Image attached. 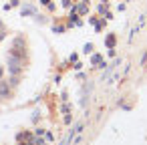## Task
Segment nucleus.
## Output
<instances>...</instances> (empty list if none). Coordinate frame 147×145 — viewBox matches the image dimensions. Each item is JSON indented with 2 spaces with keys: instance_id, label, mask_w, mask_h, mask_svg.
Segmentation results:
<instances>
[{
  "instance_id": "7",
  "label": "nucleus",
  "mask_w": 147,
  "mask_h": 145,
  "mask_svg": "<svg viewBox=\"0 0 147 145\" xmlns=\"http://www.w3.org/2000/svg\"><path fill=\"white\" fill-rule=\"evenodd\" d=\"M83 51H85V53H93V45H85Z\"/></svg>"
},
{
  "instance_id": "4",
  "label": "nucleus",
  "mask_w": 147,
  "mask_h": 145,
  "mask_svg": "<svg viewBox=\"0 0 147 145\" xmlns=\"http://www.w3.org/2000/svg\"><path fill=\"white\" fill-rule=\"evenodd\" d=\"M0 95H2V97H6V95H8V87H6V83H4V81H0Z\"/></svg>"
},
{
  "instance_id": "6",
  "label": "nucleus",
  "mask_w": 147,
  "mask_h": 145,
  "mask_svg": "<svg viewBox=\"0 0 147 145\" xmlns=\"http://www.w3.org/2000/svg\"><path fill=\"white\" fill-rule=\"evenodd\" d=\"M105 42H107V47H109V49H113V45H115V36H113V34H109Z\"/></svg>"
},
{
  "instance_id": "5",
  "label": "nucleus",
  "mask_w": 147,
  "mask_h": 145,
  "mask_svg": "<svg viewBox=\"0 0 147 145\" xmlns=\"http://www.w3.org/2000/svg\"><path fill=\"white\" fill-rule=\"evenodd\" d=\"M26 14H34V8L32 6H24L22 8V16H26Z\"/></svg>"
},
{
  "instance_id": "9",
  "label": "nucleus",
  "mask_w": 147,
  "mask_h": 145,
  "mask_svg": "<svg viewBox=\"0 0 147 145\" xmlns=\"http://www.w3.org/2000/svg\"><path fill=\"white\" fill-rule=\"evenodd\" d=\"M2 75H4V69H2V67H0V79H2Z\"/></svg>"
},
{
  "instance_id": "2",
  "label": "nucleus",
  "mask_w": 147,
  "mask_h": 145,
  "mask_svg": "<svg viewBox=\"0 0 147 145\" xmlns=\"http://www.w3.org/2000/svg\"><path fill=\"white\" fill-rule=\"evenodd\" d=\"M145 22H147V14H143V16L139 18V22H137V24L131 28V32H129V42H131V40H133V36H135V34H137V32L143 28V24H145Z\"/></svg>"
},
{
  "instance_id": "8",
  "label": "nucleus",
  "mask_w": 147,
  "mask_h": 145,
  "mask_svg": "<svg viewBox=\"0 0 147 145\" xmlns=\"http://www.w3.org/2000/svg\"><path fill=\"white\" fill-rule=\"evenodd\" d=\"M40 2H42L45 6H49V4H51V0H40Z\"/></svg>"
},
{
  "instance_id": "1",
  "label": "nucleus",
  "mask_w": 147,
  "mask_h": 145,
  "mask_svg": "<svg viewBox=\"0 0 147 145\" xmlns=\"http://www.w3.org/2000/svg\"><path fill=\"white\" fill-rule=\"evenodd\" d=\"M20 65H22V59H20L18 55L10 53V55H8V71H10V75H12V77H16V75H18Z\"/></svg>"
},
{
  "instance_id": "3",
  "label": "nucleus",
  "mask_w": 147,
  "mask_h": 145,
  "mask_svg": "<svg viewBox=\"0 0 147 145\" xmlns=\"http://www.w3.org/2000/svg\"><path fill=\"white\" fill-rule=\"evenodd\" d=\"M91 63H93L95 67H105V65H103V57H101V55H93Z\"/></svg>"
}]
</instances>
